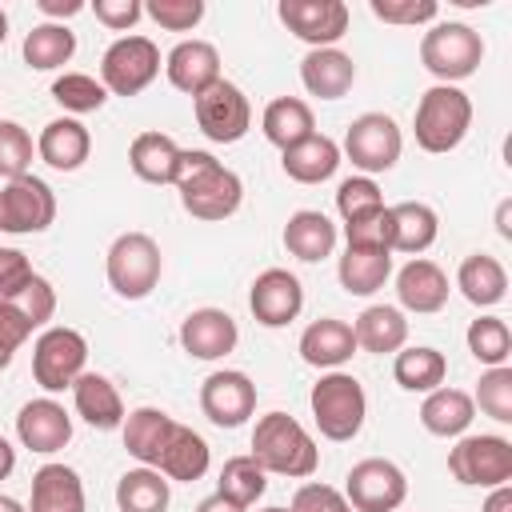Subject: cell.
Wrapping results in <instances>:
<instances>
[{
	"instance_id": "4316f807",
	"label": "cell",
	"mask_w": 512,
	"mask_h": 512,
	"mask_svg": "<svg viewBox=\"0 0 512 512\" xmlns=\"http://www.w3.org/2000/svg\"><path fill=\"white\" fill-rule=\"evenodd\" d=\"M72 404H76V416L84 424H92L96 432H116L124 424V400L116 392V384L100 372H84L76 384H72Z\"/></svg>"
},
{
	"instance_id": "7dc6e473",
	"label": "cell",
	"mask_w": 512,
	"mask_h": 512,
	"mask_svg": "<svg viewBox=\"0 0 512 512\" xmlns=\"http://www.w3.org/2000/svg\"><path fill=\"white\" fill-rule=\"evenodd\" d=\"M372 16L384 20V24H432L440 16V4L436 0H368Z\"/></svg>"
},
{
	"instance_id": "484cf974",
	"label": "cell",
	"mask_w": 512,
	"mask_h": 512,
	"mask_svg": "<svg viewBox=\"0 0 512 512\" xmlns=\"http://www.w3.org/2000/svg\"><path fill=\"white\" fill-rule=\"evenodd\" d=\"M340 160H344L340 144L332 136H324V132H312L308 140H300V144L280 152V168L296 184H324V180H332Z\"/></svg>"
},
{
	"instance_id": "8fae6325",
	"label": "cell",
	"mask_w": 512,
	"mask_h": 512,
	"mask_svg": "<svg viewBox=\"0 0 512 512\" xmlns=\"http://www.w3.org/2000/svg\"><path fill=\"white\" fill-rule=\"evenodd\" d=\"M344 500L356 512H396L408 500V476L396 460L368 456V460L352 464V472L344 480Z\"/></svg>"
},
{
	"instance_id": "ac0fdd59",
	"label": "cell",
	"mask_w": 512,
	"mask_h": 512,
	"mask_svg": "<svg viewBox=\"0 0 512 512\" xmlns=\"http://www.w3.org/2000/svg\"><path fill=\"white\" fill-rule=\"evenodd\" d=\"M16 440L36 452V456H52L60 452L68 440H72V416L64 412L60 400L52 396H40V400H28L20 412H16Z\"/></svg>"
},
{
	"instance_id": "c3c4849f",
	"label": "cell",
	"mask_w": 512,
	"mask_h": 512,
	"mask_svg": "<svg viewBox=\"0 0 512 512\" xmlns=\"http://www.w3.org/2000/svg\"><path fill=\"white\" fill-rule=\"evenodd\" d=\"M12 304L32 320V328H44V324L56 316V288L36 272V276H32V284H28L24 292H16V296H12Z\"/></svg>"
},
{
	"instance_id": "f546056e",
	"label": "cell",
	"mask_w": 512,
	"mask_h": 512,
	"mask_svg": "<svg viewBox=\"0 0 512 512\" xmlns=\"http://www.w3.org/2000/svg\"><path fill=\"white\" fill-rule=\"evenodd\" d=\"M456 288H460V296H464L468 304H476V308H496V304L508 296V272H504V264H500L496 256L472 252V256H464L460 268H456Z\"/></svg>"
},
{
	"instance_id": "60d3db41",
	"label": "cell",
	"mask_w": 512,
	"mask_h": 512,
	"mask_svg": "<svg viewBox=\"0 0 512 512\" xmlns=\"http://www.w3.org/2000/svg\"><path fill=\"white\" fill-rule=\"evenodd\" d=\"M464 340H468V352H472L480 364H488V368H500V364H508V356H512V328H508L500 316H476V320L468 324Z\"/></svg>"
},
{
	"instance_id": "ba28073f",
	"label": "cell",
	"mask_w": 512,
	"mask_h": 512,
	"mask_svg": "<svg viewBox=\"0 0 512 512\" xmlns=\"http://www.w3.org/2000/svg\"><path fill=\"white\" fill-rule=\"evenodd\" d=\"M400 152H404V132L384 112L356 116L348 124V132H344V144H340V156H348L360 176H376V172L396 168Z\"/></svg>"
},
{
	"instance_id": "cb8c5ba5",
	"label": "cell",
	"mask_w": 512,
	"mask_h": 512,
	"mask_svg": "<svg viewBox=\"0 0 512 512\" xmlns=\"http://www.w3.org/2000/svg\"><path fill=\"white\" fill-rule=\"evenodd\" d=\"M92 152V136L76 116H56L36 136V156L56 172H76Z\"/></svg>"
},
{
	"instance_id": "30bf717a",
	"label": "cell",
	"mask_w": 512,
	"mask_h": 512,
	"mask_svg": "<svg viewBox=\"0 0 512 512\" xmlns=\"http://www.w3.org/2000/svg\"><path fill=\"white\" fill-rule=\"evenodd\" d=\"M448 472L468 488H500L512 480V440L492 432L460 436L448 452Z\"/></svg>"
},
{
	"instance_id": "8d00e7d4",
	"label": "cell",
	"mask_w": 512,
	"mask_h": 512,
	"mask_svg": "<svg viewBox=\"0 0 512 512\" xmlns=\"http://www.w3.org/2000/svg\"><path fill=\"white\" fill-rule=\"evenodd\" d=\"M172 504V480L156 468H128L116 480V508L120 512H168Z\"/></svg>"
},
{
	"instance_id": "7a4b0ae2",
	"label": "cell",
	"mask_w": 512,
	"mask_h": 512,
	"mask_svg": "<svg viewBox=\"0 0 512 512\" xmlns=\"http://www.w3.org/2000/svg\"><path fill=\"white\" fill-rule=\"evenodd\" d=\"M264 472L288 476V480H308L320 468V448L308 436V428L288 416V412H264L252 428V452H248Z\"/></svg>"
},
{
	"instance_id": "f907efd6",
	"label": "cell",
	"mask_w": 512,
	"mask_h": 512,
	"mask_svg": "<svg viewBox=\"0 0 512 512\" xmlns=\"http://www.w3.org/2000/svg\"><path fill=\"white\" fill-rule=\"evenodd\" d=\"M32 264L20 248H0V300H12L16 292H24L32 284Z\"/></svg>"
},
{
	"instance_id": "f1b7e54d",
	"label": "cell",
	"mask_w": 512,
	"mask_h": 512,
	"mask_svg": "<svg viewBox=\"0 0 512 512\" xmlns=\"http://www.w3.org/2000/svg\"><path fill=\"white\" fill-rule=\"evenodd\" d=\"M352 336H356V348L372 352V356H396L408 340V320L396 304H368L356 324H352Z\"/></svg>"
},
{
	"instance_id": "681fc988",
	"label": "cell",
	"mask_w": 512,
	"mask_h": 512,
	"mask_svg": "<svg viewBox=\"0 0 512 512\" xmlns=\"http://www.w3.org/2000/svg\"><path fill=\"white\" fill-rule=\"evenodd\" d=\"M344 508H348L344 492L332 488V484H320V480L300 484L296 496H292V504H288V512H344Z\"/></svg>"
},
{
	"instance_id": "e575fe53",
	"label": "cell",
	"mask_w": 512,
	"mask_h": 512,
	"mask_svg": "<svg viewBox=\"0 0 512 512\" xmlns=\"http://www.w3.org/2000/svg\"><path fill=\"white\" fill-rule=\"evenodd\" d=\"M392 276V252L384 248H344L336 264V280L348 296H372Z\"/></svg>"
},
{
	"instance_id": "74e56055",
	"label": "cell",
	"mask_w": 512,
	"mask_h": 512,
	"mask_svg": "<svg viewBox=\"0 0 512 512\" xmlns=\"http://www.w3.org/2000/svg\"><path fill=\"white\" fill-rule=\"evenodd\" d=\"M76 56V32L68 24H36L28 36H24V64L32 72H56L64 68L68 60Z\"/></svg>"
},
{
	"instance_id": "836d02e7",
	"label": "cell",
	"mask_w": 512,
	"mask_h": 512,
	"mask_svg": "<svg viewBox=\"0 0 512 512\" xmlns=\"http://www.w3.org/2000/svg\"><path fill=\"white\" fill-rule=\"evenodd\" d=\"M260 132L280 152L292 148V144H300V140H308L316 132V120H312L308 100H300V96H276V100H268L264 104V116H260Z\"/></svg>"
},
{
	"instance_id": "91938a15",
	"label": "cell",
	"mask_w": 512,
	"mask_h": 512,
	"mask_svg": "<svg viewBox=\"0 0 512 512\" xmlns=\"http://www.w3.org/2000/svg\"><path fill=\"white\" fill-rule=\"evenodd\" d=\"M508 212H512V204L504 200V204H500V212H496V228H500V236H504V240H512V224H508Z\"/></svg>"
},
{
	"instance_id": "11a10c76",
	"label": "cell",
	"mask_w": 512,
	"mask_h": 512,
	"mask_svg": "<svg viewBox=\"0 0 512 512\" xmlns=\"http://www.w3.org/2000/svg\"><path fill=\"white\" fill-rule=\"evenodd\" d=\"M36 8H40L52 24H64V16L84 12V0H36Z\"/></svg>"
},
{
	"instance_id": "9f6ffc18",
	"label": "cell",
	"mask_w": 512,
	"mask_h": 512,
	"mask_svg": "<svg viewBox=\"0 0 512 512\" xmlns=\"http://www.w3.org/2000/svg\"><path fill=\"white\" fill-rule=\"evenodd\" d=\"M480 512H512V484H500V488H488V500Z\"/></svg>"
},
{
	"instance_id": "1f68e13d",
	"label": "cell",
	"mask_w": 512,
	"mask_h": 512,
	"mask_svg": "<svg viewBox=\"0 0 512 512\" xmlns=\"http://www.w3.org/2000/svg\"><path fill=\"white\" fill-rule=\"evenodd\" d=\"M472 420H476L472 396L460 392V388H448V384L432 388V392L424 396V404H420V424H424V432L444 436V440H448V436H464Z\"/></svg>"
},
{
	"instance_id": "816d5d0a",
	"label": "cell",
	"mask_w": 512,
	"mask_h": 512,
	"mask_svg": "<svg viewBox=\"0 0 512 512\" xmlns=\"http://www.w3.org/2000/svg\"><path fill=\"white\" fill-rule=\"evenodd\" d=\"M92 12H96V20H100L104 28H112V32H128V28L140 24L144 4H140V0H96Z\"/></svg>"
},
{
	"instance_id": "6f0895ef",
	"label": "cell",
	"mask_w": 512,
	"mask_h": 512,
	"mask_svg": "<svg viewBox=\"0 0 512 512\" xmlns=\"http://www.w3.org/2000/svg\"><path fill=\"white\" fill-rule=\"evenodd\" d=\"M196 512H248V508H240V504H232L228 496L212 492V496H204V500L196 504Z\"/></svg>"
},
{
	"instance_id": "277c9868",
	"label": "cell",
	"mask_w": 512,
	"mask_h": 512,
	"mask_svg": "<svg viewBox=\"0 0 512 512\" xmlns=\"http://www.w3.org/2000/svg\"><path fill=\"white\" fill-rule=\"evenodd\" d=\"M312 420L320 428L324 440H356L360 428H364V416H368V396H364V384L352 376V372H324L316 384H312Z\"/></svg>"
},
{
	"instance_id": "b9f144b4",
	"label": "cell",
	"mask_w": 512,
	"mask_h": 512,
	"mask_svg": "<svg viewBox=\"0 0 512 512\" xmlns=\"http://www.w3.org/2000/svg\"><path fill=\"white\" fill-rule=\"evenodd\" d=\"M52 100H56L64 112H72V116H88V112H100V108H104L108 92H104V84H100L96 76H88V72H64V76L52 80Z\"/></svg>"
},
{
	"instance_id": "4fadbf2b",
	"label": "cell",
	"mask_w": 512,
	"mask_h": 512,
	"mask_svg": "<svg viewBox=\"0 0 512 512\" xmlns=\"http://www.w3.org/2000/svg\"><path fill=\"white\" fill-rule=\"evenodd\" d=\"M56 220V196L40 176H16L0 188V232L32 236L52 228Z\"/></svg>"
},
{
	"instance_id": "db71d44e",
	"label": "cell",
	"mask_w": 512,
	"mask_h": 512,
	"mask_svg": "<svg viewBox=\"0 0 512 512\" xmlns=\"http://www.w3.org/2000/svg\"><path fill=\"white\" fill-rule=\"evenodd\" d=\"M384 212L380 216H368V220H356V224H344L348 248H384L388 252V216Z\"/></svg>"
},
{
	"instance_id": "03108f58",
	"label": "cell",
	"mask_w": 512,
	"mask_h": 512,
	"mask_svg": "<svg viewBox=\"0 0 512 512\" xmlns=\"http://www.w3.org/2000/svg\"><path fill=\"white\" fill-rule=\"evenodd\" d=\"M344 512H356V508H352V504H348V508H344Z\"/></svg>"
},
{
	"instance_id": "44dd1931",
	"label": "cell",
	"mask_w": 512,
	"mask_h": 512,
	"mask_svg": "<svg viewBox=\"0 0 512 512\" xmlns=\"http://www.w3.org/2000/svg\"><path fill=\"white\" fill-rule=\"evenodd\" d=\"M388 252H408V256H420L436 244L440 236V216L432 204L424 200H400V204H388Z\"/></svg>"
},
{
	"instance_id": "2e32d148",
	"label": "cell",
	"mask_w": 512,
	"mask_h": 512,
	"mask_svg": "<svg viewBox=\"0 0 512 512\" xmlns=\"http://www.w3.org/2000/svg\"><path fill=\"white\" fill-rule=\"evenodd\" d=\"M248 308L256 316V324L264 328H284L304 312V284L288 272V268H264L252 280L248 292Z\"/></svg>"
},
{
	"instance_id": "83f0119b",
	"label": "cell",
	"mask_w": 512,
	"mask_h": 512,
	"mask_svg": "<svg viewBox=\"0 0 512 512\" xmlns=\"http://www.w3.org/2000/svg\"><path fill=\"white\" fill-rule=\"evenodd\" d=\"M28 512H84V480L68 464H44L32 472Z\"/></svg>"
},
{
	"instance_id": "9a60e30c",
	"label": "cell",
	"mask_w": 512,
	"mask_h": 512,
	"mask_svg": "<svg viewBox=\"0 0 512 512\" xmlns=\"http://www.w3.org/2000/svg\"><path fill=\"white\" fill-rule=\"evenodd\" d=\"M200 408L216 428H240L256 412V384L240 368H220L200 384Z\"/></svg>"
},
{
	"instance_id": "f35d334b",
	"label": "cell",
	"mask_w": 512,
	"mask_h": 512,
	"mask_svg": "<svg viewBox=\"0 0 512 512\" xmlns=\"http://www.w3.org/2000/svg\"><path fill=\"white\" fill-rule=\"evenodd\" d=\"M392 376H396V384H400L404 392H424V396H428L432 388L444 384L448 360H444V352H436V348H428V344H412V348H400V352H396Z\"/></svg>"
},
{
	"instance_id": "7402d4cb",
	"label": "cell",
	"mask_w": 512,
	"mask_h": 512,
	"mask_svg": "<svg viewBox=\"0 0 512 512\" xmlns=\"http://www.w3.org/2000/svg\"><path fill=\"white\" fill-rule=\"evenodd\" d=\"M356 356V336L352 324L336 320V316H320L300 332V360L320 368V372H336Z\"/></svg>"
},
{
	"instance_id": "6da1fadb",
	"label": "cell",
	"mask_w": 512,
	"mask_h": 512,
	"mask_svg": "<svg viewBox=\"0 0 512 512\" xmlns=\"http://www.w3.org/2000/svg\"><path fill=\"white\" fill-rule=\"evenodd\" d=\"M172 184L180 188L184 212L208 224L236 216L244 204V180L232 168H224L212 152H200V148H180Z\"/></svg>"
},
{
	"instance_id": "ab89813d",
	"label": "cell",
	"mask_w": 512,
	"mask_h": 512,
	"mask_svg": "<svg viewBox=\"0 0 512 512\" xmlns=\"http://www.w3.org/2000/svg\"><path fill=\"white\" fill-rule=\"evenodd\" d=\"M268 488V472L244 452V456H228L224 468H220V480H216V492L228 496L232 504L240 508H252Z\"/></svg>"
},
{
	"instance_id": "4dcf8cb0",
	"label": "cell",
	"mask_w": 512,
	"mask_h": 512,
	"mask_svg": "<svg viewBox=\"0 0 512 512\" xmlns=\"http://www.w3.org/2000/svg\"><path fill=\"white\" fill-rule=\"evenodd\" d=\"M284 248L296 260L316 264V260H324V256L336 252V224L324 212H316V208H300L284 224Z\"/></svg>"
},
{
	"instance_id": "f5cc1de1",
	"label": "cell",
	"mask_w": 512,
	"mask_h": 512,
	"mask_svg": "<svg viewBox=\"0 0 512 512\" xmlns=\"http://www.w3.org/2000/svg\"><path fill=\"white\" fill-rule=\"evenodd\" d=\"M32 332H36V328H32V320H28L12 300H0V348L16 356Z\"/></svg>"
},
{
	"instance_id": "5b68a950",
	"label": "cell",
	"mask_w": 512,
	"mask_h": 512,
	"mask_svg": "<svg viewBox=\"0 0 512 512\" xmlns=\"http://www.w3.org/2000/svg\"><path fill=\"white\" fill-rule=\"evenodd\" d=\"M480 60H484V40L464 20H436L420 40V64L440 84H460L476 76Z\"/></svg>"
},
{
	"instance_id": "3957f363",
	"label": "cell",
	"mask_w": 512,
	"mask_h": 512,
	"mask_svg": "<svg viewBox=\"0 0 512 512\" xmlns=\"http://www.w3.org/2000/svg\"><path fill=\"white\" fill-rule=\"evenodd\" d=\"M472 128V100L464 88L456 84H432L420 104H416V116H412V136L424 152L432 156H444L452 148L464 144Z\"/></svg>"
},
{
	"instance_id": "94428289",
	"label": "cell",
	"mask_w": 512,
	"mask_h": 512,
	"mask_svg": "<svg viewBox=\"0 0 512 512\" xmlns=\"http://www.w3.org/2000/svg\"><path fill=\"white\" fill-rule=\"evenodd\" d=\"M0 512H28V508H24L20 500H12V496H4V492H0Z\"/></svg>"
},
{
	"instance_id": "f6af8a7d",
	"label": "cell",
	"mask_w": 512,
	"mask_h": 512,
	"mask_svg": "<svg viewBox=\"0 0 512 512\" xmlns=\"http://www.w3.org/2000/svg\"><path fill=\"white\" fill-rule=\"evenodd\" d=\"M32 156H36L32 132H28L24 124H16V120H0V176H4V180L28 176Z\"/></svg>"
},
{
	"instance_id": "bcb514c9",
	"label": "cell",
	"mask_w": 512,
	"mask_h": 512,
	"mask_svg": "<svg viewBox=\"0 0 512 512\" xmlns=\"http://www.w3.org/2000/svg\"><path fill=\"white\" fill-rule=\"evenodd\" d=\"M144 16L156 20L164 32H192L204 20V0H148Z\"/></svg>"
},
{
	"instance_id": "7c38bea8",
	"label": "cell",
	"mask_w": 512,
	"mask_h": 512,
	"mask_svg": "<svg viewBox=\"0 0 512 512\" xmlns=\"http://www.w3.org/2000/svg\"><path fill=\"white\" fill-rule=\"evenodd\" d=\"M192 108H196L200 132L212 144H236L252 128V104H248V96L232 80H224V76L216 84H208L200 96H192Z\"/></svg>"
},
{
	"instance_id": "e7e4bbea",
	"label": "cell",
	"mask_w": 512,
	"mask_h": 512,
	"mask_svg": "<svg viewBox=\"0 0 512 512\" xmlns=\"http://www.w3.org/2000/svg\"><path fill=\"white\" fill-rule=\"evenodd\" d=\"M260 512H288V508H260Z\"/></svg>"
},
{
	"instance_id": "7bdbcfd3",
	"label": "cell",
	"mask_w": 512,
	"mask_h": 512,
	"mask_svg": "<svg viewBox=\"0 0 512 512\" xmlns=\"http://www.w3.org/2000/svg\"><path fill=\"white\" fill-rule=\"evenodd\" d=\"M388 204H384V192L372 176H348L340 180L336 188V212L344 216V224H356V220H368V216H380Z\"/></svg>"
},
{
	"instance_id": "9c48e42d",
	"label": "cell",
	"mask_w": 512,
	"mask_h": 512,
	"mask_svg": "<svg viewBox=\"0 0 512 512\" xmlns=\"http://www.w3.org/2000/svg\"><path fill=\"white\" fill-rule=\"evenodd\" d=\"M160 76V48L148 36H120L100 56V84L108 96H140Z\"/></svg>"
},
{
	"instance_id": "6125c7cd",
	"label": "cell",
	"mask_w": 512,
	"mask_h": 512,
	"mask_svg": "<svg viewBox=\"0 0 512 512\" xmlns=\"http://www.w3.org/2000/svg\"><path fill=\"white\" fill-rule=\"evenodd\" d=\"M4 36H8V16H4V8H0V44H4Z\"/></svg>"
},
{
	"instance_id": "e0dca14e",
	"label": "cell",
	"mask_w": 512,
	"mask_h": 512,
	"mask_svg": "<svg viewBox=\"0 0 512 512\" xmlns=\"http://www.w3.org/2000/svg\"><path fill=\"white\" fill-rule=\"evenodd\" d=\"M240 344V328L224 308H192L180 320V348L192 360H224Z\"/></svg>"
},
{
	"instance_id": "d6a6232c",
	"label": "cell",
	"mask_w": 512,
	"mask_h": 512,
	"mask_svg": "<svg viewBox=\"0 0 512 512\" xmlns=\"http://www.w3.org/2000/svg\"><path fill=\"white\" fill-rule=\"evenodd\" d=\"M208 464H212V448H208V440H204L196 428H188V424L176 420L172 440H168V448H164L156 472L168 476V480L192 484V480H200V476L208 472Z\"/></svg>"
},
{
	"instance_id": "ee69618b",
	"label": "cell",
	"mask_w": 512,
	"mask_h": 512,
	"mask_svg": "<svg viewBox=\"0 0 512 512\" xmlns=\"http://www.w3.org/2000/svg\"><path fill=\"white\" fill-rule=\"evenodd\" d=\"M472 404H476L484 416H492L496 424H512V368L500 364V368L480 372Z\"/></svg>"
},
{
	"instance_id": "52a82bcc",
	"label": "cell",
	"mask_w": 512,
	"mask_h": 512,
	"mask_svg": "<svg viewBox=\"0 0 512 512\" xmlns=\"http://www.w3.org/2000/svg\"><path fill=\"white\" fill-rule=\"evenodd\" d=\"M88 340L68 328V324H52L36 336L32 344V380L52 396V392H64L72 388L88 368Z\"/></svg>"
},
{
	"instance_id": "8992f818",
	"label": "cell",
	"mask_w": 512,
	"mask_h": 512,
	"mask_svg": "<svg viewBox=\"0 0 512 512\" xmlns=\"http://www.w3.org/2000/svg\"><path fill=\"white\" fill-rule=\"evenodd\" d=\"M160 272H164V256H160V244L148 232H124V236H116L112 248H108V256H104L108 288L120 300H144V296H152V288L160 284Z\"/></svg>"
},
{
	"instance_id": "d590c367",
	"label": "cell",
	"mask_w": 512,
	"mask_h": 512,
	"mask_svg": "<svg viewBox=\"0 0 512 512\" xmlns=\"http://www.w3.org/2000/svg\"><path fill=\"white\" fill-rule=\"evenodd\" d=\"M176 160H180V144L168 132H140L128 144V168L144 184H172Z\"/></svg>"
},
{
	"instance_id": "603a6c76",
	"label": "cell",
	"mask_w": 512,
	"mask_h": 512,
	"mask_svg": "<svg viewBox=\"0 0 512 512\" xmlns=\"http://www.w3.org/2000/svg\"><path fill=\"white\" fill-rule=\"evenodd\" d=\"M172 428H176V420L164 408L144 404V408H132L124 416L120 436H124V448H128L132 460H140L144 468H156L164 448H168V440H172Z\"/></svg>"
},
{
	"instance_id": "ffe728a7",
	"label": "cell",
	"mask_w": 512,
	"mask_h": 512,
	"mask_svg": "<svg viewBox=\"0 0 512 512\" xmlns=\"http://www.w3.org/2000/svg\"><path fill=\"white\" fill-rule=\"evenodd\" d=\"M164 72L168 84L184 96H200L208 84L220 80V52L208 40H180L168 56H164Z\"/></svg>"
},
{
	"instance_id": "680465c9",
	"label": "cell",
	"mask_w": 512,
	"mask_h": 512,
	"mask_svg": "<svg viewBox=\"0 0 512 512\" xmlns=\"http://www.w3.org/2000/svg\"><path fill=\"white\" fill-rule=\"evenodd\" d=\"M12 472H16V448L0 436V480H8Z\"/></svg>"
},
{
	"instance_id": "5bb4252c",
	"label": "cell",
	"mask_w": 512,
	"mask_h": 512,
	"mask_svg": "<svg viewBox=\"0 0 512 512\" xmlns=\"http://www.w3.org/2000/svg\"><path fill=\"white\" fill-rule=\"evenodd\" d=\"M276 16L308 48H336V40L348 32L352 20L344 0H280Z\"/></svg>"
},
{
	"instance_id": "d6986e66",
	"label": "cell",
	"mask_w": 512,
	"mask_h": 512,
	"mask_svg": "<svg viewBox=\"0 0 512 512\" xmlns=\"http://www.w3.org/2000/svg\"><path fill=\"white\" fill-rule=\"evenodd\" d=\"M448 276L436 260H424V256H412L400 272H396V300H400V312H416V316H432L448 304Z\"/></svg>"
},
{
	"instance_id": "be15d7a7",
	"label": "cell",
	"mask_w": 512,
	"mask_h": 512,
	"mask_svg": "<svg viewBox=\"0 0 512 512\" xmlns=\"http://www.w3.org/2000/svg\"><path fill=\"white\" fill-rule=\"evenodd\" d=\"M8 364H12V352H4V348H0V372H4Z\"/></svg>"
},
{
	"instance_id": "d4e9b609",
	"label": "cell",
	"mask_w": 512,
	"mask_h": 512,
	"mask_svg": "<svg viewBox=\"0 0 512 512\" xmlns=\"http://www.w3.org/2000/svg\"><path fill=\"white\" fill-rule=\"evenodd\" d=\"M300 84L308 88V96L340 100L356 84V64L340 48H308V56L300 60Z\"/></svg>"
}]
</instances>
